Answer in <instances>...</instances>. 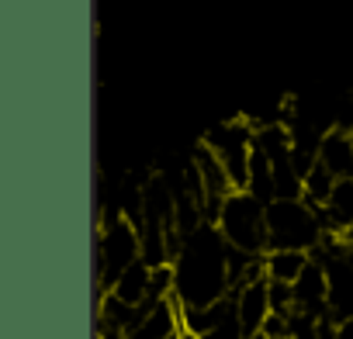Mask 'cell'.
<instances>
[{
    "mask_svg": "<svg viewBox=\"0 0 353 339\" xmlns=\"http://www.w3.org/2000/svg\"><path fill=\"white\" fill-rule=\"evenodd\" d=\"M139 256H142V232L132 218L114 215L111 222H101L94 236V298L101 301Z\"/></svg>",
    "mask_w": 353,
    "mask_h": 339,
    "instance_id": "6da1fadb",
    "label": "cell"
},
{
    "mask_svg": "<svg viewBox=\"0 0 353 339\" xmlns=\"http://www.w3.org/2000/svg\"><path fill=\"white\" fill-rule=\"evenodd\" d=\"M267 232L270 249H315L325 236L319 208H312L305 198H277L267 205Z\"/></svg>",
    "mask_w": 353,
    "mask_h": 339,
    "instance_id": "7a4b0ae2",
    "label": "cell"
},
{
    "mask_svg": "<svg viewBox=\"0 0 353 339\" xmlns=\"http://www.w3.org/2000/svg\"><path fill=\"white\" fill-rule=\"evenodd\" d=\"M232 249L263 256L270 249V232H267V205L250 194V191H232L222 205V215L215 222Z\"/></svg>",
    "mask_w": 353,
    "mask_h": 339,
    "instance_id": "3957f363",
    "label": "cell"
},
{
    "mask_svg": "<svg viewBox=\"0 0 353 339\" xmlns=\"http://www.w3.org/2000/svg\"><path fill=\"white\" fill-rule=\"evenodd\" d=\"M205 145L222 159L232 187L246 191L250 170H253V152H256V128H250L246 121H222L205 135Z\"/></svg>",
    "mask_w": 353,
    "mask_h": 339,
    "instance_id": "277c9868",
    "label": "cell"
},
{
    "mask_svg": "<svg viewBox=\"0 0 353 339\" xmlns=\"http://www.w3.org/2000/svg\"><path fill=\"white\" fill-rule=\"evenodd\" d=\"M236 315H239V325L246 332V339H256L263 332V322L270 318L274 305H270V280L260 277V280H250L243 284L236 294Z\"/></svg>",
    "mask_w": 353,
    "mask_h": 339,
    "instance_id": "5b68a950",
    "label": "cell"
},
{
    "mask_svg": "<svg viewBox=\"0 0 353 339\" xmlns=\"http://www.w3.org/2000/svg\"><path fill=\"white\" fill-rule=\"evenodd\" d=\"M291 287H294V308L298 311L315 315V318L329 315V274L319 260H312Z\"/></svg>",
    "mask_w": 353,
    "mask_h": 339,
    "instance_id": "8992f818",
    "label": "cell"
},
{
    "mask_svg": "<svg viewBox=\"0 0 353 339\" xmlns=\"http://www.w3.org/2000/svg\"><path fill=\"white\" fill-rule=\"evenodd\" d=\"M319 163L329 170L336 181L353 177V132H346V128L322 132V138H319Z\"/></svg>",
    "mask_w": 353,
    "mask_h": 339,
    "instance_id": "52a82bcc",
    "label": "cell"
},
{
    "mask_svg": "<svg viewBox=\"0 0 353 339\" xmlns=\"http://www.w3.org/2000/svg\"><path fill=\"white\" fill-rule=\"evenodd\" d=\"M319 215H322L325 232H339V236H343V232L353 225V177L336 181L332 198H329L325 208H319Z\"/></svg>",
    "mask_w": 353,
    "mask_h": 339,
    "instance_id": "ba28073f",
    "label": "cell"
},
{
    "mask_svg": "<svg viewBox=\"0 0 353 339\" xmlns=\"http://www.w3.org/2000/svg\"><path fill=\"white\" fill-rule=\"evenodd\" d=\"M149 287H152V267L139 256L111 287V294H118L128 305H149Z\"/></svg>",
    "mask_w": 353,
    "mask_h": 339,
    "instance_id": "9c48e42d",
    "label": "cell"
},
{
    "mask_svg": "<svg viewBox=\"0 0 353 339\" xmlns=\"http://www.w3.org/2000/svg\"><path fill=\"white\" fill-rule=\"evenodd\" d=\"M263 263H267V277L270 280L294 284L305 274V267L312 263V253L308 249H267Z\"/></svg>",
    "mask_w": 353,
    "mask_h": 339,
    "instance_id": "30bf717a",
    "label": "cell"
},
{
    "mask_svg": "<svg viewBox=\"0 0 353 339\" xmlns=\"http://www.w3.org/2000/svg\"><path fill=\"white\" fill-rule=\"evenodd\" d=\"M332 187H336V177L329 174L322 163H315L308 174H305V191H301V198H305L312 208H325L329 198H332Z\"/></svg>",
    "mask_w": 353,
    "mask_h": 339,
    "instance_id": "8fae6325",
    "label": "cell"
},
{
    "mask_svg": "<svg viewBox=\"0 0 353 339\" xmlns=\"http://www.w3.org/2000/svg\"><path fill=\"white\" fill-rule=\"evenodd\" d=\"M201 339H246V332H243V325H239V315H236V305H232V311H229L219 325H212Z\"/></svg>",
    "mask_w": 353,
    "mask_h": 339,
    "instance_id": "7c38bea8",
    "label": "cell"
},
{
    "mask_svg": "<svg viewBox=\"0 0 353 339\" xmlns=\"http://www.w3.org/2000/svg\"><path fill=\"white\" fill-rule=\"evenodd\" d=\"M339 339H353V315L339 318Z\"/></svg>",
    "mask_w": 353,
    "mask_h": 339,
    "instance_id": "4fadbf2b",
    "label": "cell"
},
{
    "mask_svg": "<svg viewBox=\"0 0 353 339\" xmlns=\"http://www.w3.org/2000/svg\"><path fill=\"white\" fill-rule=\"evenodd\" d=\"M343 260L353 267V243H350V239H343Z\"/></svg>",
    "mask_w": 353,
    "mask_h": 339,
    "instance_id": "5bb4252c",
    "label": "cell"
},
{
    "mask_svg": "<svg viewBox=\"0 0 353 339\" xmlns=\"http://www.w3.org/2000/svg\"><path fill=\"white\" fill-rule=\"evenodd\" d=\"M94 339H104V336H94Z\"/></svg>",
    "mask_w": 353,
    "mask_h": 339,
    "instance_id": "9a60e30c",
    "label": "cell"
},
{
    "mask_svg": "<svg viewBox=\"0 0 353 339\" xmlns=\"http://www.w3.org/2000/svg\"><path fill=\"white\" fill-rule=\"evenodd\" d=\"M256 339H260V336H256Z\"/></svg>",
    "mask_w": 353,
    "mask_h": 339,
    "instance_id": "2e32d148",
    "label": "cell"
}]
</instances>
